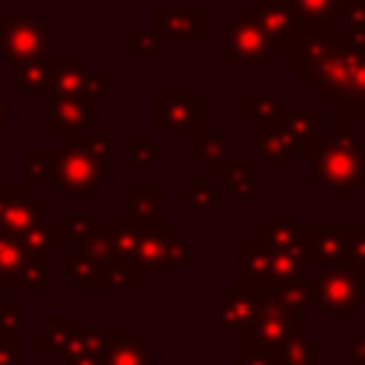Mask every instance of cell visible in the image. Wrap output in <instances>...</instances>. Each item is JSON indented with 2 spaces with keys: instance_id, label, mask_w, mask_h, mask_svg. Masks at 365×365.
Returning <instances> with one entry per match:
<instances>
[{
  "instance_id": "6da1fadb",
  "label": "cell",
  "mask_w": 365,
  "mask_h": 365,
  "mask_svg": "<svg viewBox=\"0 0 365 365\" xmlns=\"http://www.w3.org/2000/svg\"><path fill=\"white\" fill-rule=\"evenodd\" d=\"M274 54L322 106L336 108L339 123L365 120V46L348 31L299 26L274 46Z\"/></svg>"
},
{
  "instance_id": "7a4b0ae2",
  "label": "cell",
  "mask_w": 365,
  "mask_h": 365,
  "mask_svg": "<svg viewBox=\"0 0 365 365\" xmlns=\"http://www.w3.org/2000/svg\"><path fill=\"white\" fill-rule=\"evenodd\" d=\"M311 185H334L336 197H345L348 188L365 185V145L359 143L356 125L339 123L328 137H319L311 145Z\"/></svg>"
},
{
  "instance_id": "3957f363",
  "label": "cell",
  "mask_w": 365,
  "mask_h": 365,
  "mask_svg": "<svg viewBox=\"0 0 365 365\" xmlns=\"http://www.w3.org/2000/svg\"><path fill=\"white\" fill-rule=\"evenodd\" d=\"M100 174L103 168L86 151L80 134H66L63 145L54 151V180L51 185L66 197H100Z\"/></svg>"
},
{
  "instance_id": "277c9868",
  "label": "cell",
  "mask_w": 365,
  "mask_h": 365,
  "mask_svg": "<svg viewBox=\"0 0 365 365\" xmlns=\"http://www.w3.org/2000/svg\"><path fill=\"white\" fill-rule=\"evenodd\" d=\"M314 302L336 317H356L365 305V265H331L314 277Z\"/></svg>"
},
{
  "instance_id": "5b68a950",
  "label": "cell",
  "mask_w": 365,
  "mask_h": 365,
  "mask_svg": "<svg viewBox=\"0 0 365 365\" xmlns=\"http://www.w3.org/2000/svg\"><path fill=\"white\" fill-rule=\"evenodd\" d=\"M188 262V245L180 240V231L160 222H143L140 228V242H137V257L134 265L140 274L151 277H174L180 265Z\"/></svg>"
},
{
  "instance_id": "8992f818",
  "label": "cell",
  "mask_w": 365,
  "mask_h": 365,
  "mask_svg": "<svg viewBox=\"0 0 365 365\" xmlns=\"http://www.w3.org/2000/svg\"><path fill=\"white\" fill-rule=\"evenodd\" d=\"M268 291L271 288L257 285V282H251L245 277L234 279L231 288L220 291V322H222V328L228 331V336L234 342L245 345L251 339Z\"/></svg>"
},
{
  "instance_id": "52a82bcc",
  "label": "cell",
  "mask_w": 365,
  "mask_h": 365,
  "mask_svg": "<svg viewBox=\"0 0 365 365\" xmlns=\"http://www.w3.org/2000/svg\"><path fill=\"white\" fill-rule=\"evenodd\" d=\"M305 328H308V314L291 311L274 291H268L262 311H259V319L254 325V334L242 348L245 351H262V354H279L288 345V339Z\"/></svg>"
},
{
  "instance_id": "ba28073f",
  "label": "cell",
  "mask_w": 365,
  "mask_h": 365,
  "mask_svg": "<svg viewBox=\"0 0 365 365\" xmlns=\"http://www.w3.org/2000/svg\"><path fill=\"white\" fill-rule=\"evenodd\" d=\"M0 288H46V251L0 231Z\"/></svg>"
},
{
  "instance_id": "9c48e42d",
  "label": "cell",
  "mask_w": 365,
  "mask_h": 365,
  "mask_svg": "<svg viewBox=\"0 0 365 365\" xmlns=\"http://www.w3.org/2000/svg\"><path fill=\"white\" fill-rule=\"evenodd\" d=\"M168 128L191 137L202 134V97L188 86H165V91L154 97V131Z\"/></svg>"
},
{
  "instance_id": "30bf717a",
  "label": "cell",
  "mask_w": 365,
  "mask_h": 365,
  "mask_svg": "<svg viewBox=\"0 0 365 365\" xmlns=\"http://www.w3.org/2000/svg\"><path fill=\"white\" fill-rule=\"evenodd\" d=\"M220 51L222 57H228L234 68H245V66L265 68L268 57L274 54V43L262 29H257L245 17H234L231 26L220 34Z\"/></svg>"
},
{
  "instance_id": "8fae6325",
  "label": "cell",
  "mask_w": 365,
  "mask_h": 365,
  "mask_svg": "<svg viewBox=\"0 0 365 365\" xmlns=\"http://www.w3.org/2000/svg\"><path fill=\"white\" fill-rule=\"evenodd\" d=\"M48 29L43 20L31 17H0V51L14 66L23 60L46 57Z\"/></svg>"
},
{
  "instance_id": "7c38bea8",
  "label": "cell",
  "mask_w": 365,
  "mask_h": 365,
  "mask_svg": "<svg viewBox=\"0 0 365 365\" xmlns=\"http://www.w3.org/2000/svg\"><path fill=\"white\" fill-rule=\"evenodd\" d=\"M48 117L54 134H80L86 125L100 120V100L91 94H51Z\"/></svg>"
},
{
  "instance_id": "4fadbf2b",
  "label": "cell",
  "mask_w": 365,
  "mask_h": 365,
  "mask_svg": "<svg viewBox=\"0 0 365 365\" xmlns=\"http://www.w3.org/2000/svg\"><path fill=\"white\" fill-rule=\"evenodd\" d=\"M202 6L194 9H165V6H154V29L163 34L165 43H202Z\"/></svg>"
},
{
  "instance_id": "5bb4252c",
  "label": "cell",
  "mask_w": 365,
  "mask_h": 365,
  "mask_svg": "<svg viewBox=\"0 0 365 365\" xmlns=\"http://www.w3.org/2000/svg\"><path fill=\"white\" fill-rule=\"evenodd\" d=\"M242 17H245L248 23H254L257 29H262V31L271 37L274 46H277L279 40H285L294 29L302 26V23L294 17V11L288 9L285 0H254V3L245 6Z\"/></svg>"
},
{
  "instance_id": "9a60e30c",
  "label": "cell",
  "mask_w": 365,
  "mask_h": 365,
  "mask_svg": "<svg viewBox=\"0 0 365 365\" xmlns=\"http://www.w3.org/2000/svg\"><path fill=\"white\" fill-rule=\"evenodd\" d=\"M308 237V259L331 268L348 265V228H305Z\"/></svg>"
},
{
  "instance_id": "2e32d148",
  "label": "cell",
  "mask_w": 365,
  "mask_h": 365,
  "mask_svg": "<svg viewBox=\"0 0 365 365\" xmlns=\"http://www.w3.org/2000/svg\"><path fill=\"white\" fill-rule=\"evenodd\" d=\"M88 77L91 74L86 68V57H57L51 60L48 91L51 94H86Z\"/></svg>"
},
{
  "instance_id": "e0dca14e",
  "label": "cell",
  "mask_w": 365,
  "mask_h": 365,
  "mask_svg": "<svg viewBox=\"0 0 365 365\" xmlns=\"http://www.w3.org/2000/svg\"><path fill=\"white\" fill-rule=\"evenodd\" d=\"M48 74H51V60L48 57H34L14 63L9 71V86L11 94H48Z\"/></svg>"
},
{
  "instance_id": "ac0fdd59",
  "label": "cell",
  "mask_w": 365,
  "mask_h": 365,
  "mask_svg": "<svg viewBox=\"0 0 365 365\" xmlns=\"http://www.w3.org/2000/svg\"><path fill=\"white\" fill-rule=\"evenodd\" d=\"M294 17L311 29H331L345 17V0H285Z\"/></svg>"
},
{
  "instance_id": "d6986e66",
  "label": "cell",
  "mask_w": 365,
  "mask_h": 365,
  "mask_svg": "<svg viewBox=\"0 0 365 365\" xmlns=\"http://www.w3.org/2000/svg\"><path fill=\"white\" fill-rule=\"evenodd\" d=\"M259 154L265 157V163L271 165V171H279L285 160H294L297 154V143L291 140V134L282 128V123L265 125L259 128V143H257Z\"/></svg>"
},
{
  "instance_id": "ffe728a7",
  "label": "cell",
  "mask_w": 365,
  "mask_h": 365,
  "mask_svg": "<svg viewBox=\"0 0 365 365\" xmlns=\"http://www.w3.org/2000/svg\"><path fill=\"white\" fill-rule=\"evenodd\" d=\"M106 365H151V351L137 331H114Z\"/></svg>"
},
{
  "instance_id": "44dd1931",
  "label": "cell",
  "mask_w": 365,
  "mask_h": 365,
  "mask_svg": "<svg viewBox=\"0 0 365 365\" xmlns=\"http://www.w3.org/2000/svg\"><path fill=\"white\" fill-rule=\"evenodd\" d=\"M271 268H274V248L265 240L251 237L245 242V271H242V277L257 282V285L271 288Z\"/></svg>"
},
{
  "instance_id": "7402d4cb",
  "label": "cell",
  "mask_w": 365,
  "mask_h": 365,
  "mask_svg": "<svg viewBox=\"0 0 365 365\" xmlns=\"http://www.w3.org/2000/svg\"><path fill=\"white\" fill-rule=\"evenodd\" d=\"M23 168H26V191H37L40 185H51L54 180V151L48 148H26L23 151Z\"/></svg>"
},
{
  "instance_id": "603a6c76",
  "label": "cell",
  "mask_w": 365,
  "mask_h": 365,
  "mask_svg": "<svg viewBox=\"0 0 365 365\" xmlns=\"http://www.w3.org/2000/svg\"><path fill=\"white\" fill-rule=\"evenodd\" d=\"M282 128L291 134V140L299 145L308 143V148L319 140V114L317 111H308V108H291V111H282Z\"/></svg>"
},
{
  "instance_id": "cb8c5ba5",
  "label": "cell",
  "mask_w": 365,
  "mask_h": 365,
  "mask_svg": "<svg viewBox=\"0 0 365 365\" xmlns=\"http://www.w3.org/2000/svg\"><path fill=\"white\" fill-rule=\"evenodd\" d=\"M191 157L197 163H202L205 171L220 174L225 168V160H228V137H202L200 134L197 143H194Z\"/></svg>"
},
{
  "instance_id": "d4e9b609",
  "label": "cell",
  "mask_w": 365,
  "mask_h": 365,
  "mask_svg": "<svg viewBox=\"0 0 365 365\" xmlns=\"http://www.w3.org/2000/svg\"><path fill=\"white\" fill-rule=\"evenodd\" d=\"M160 205L163 188H128V208L140 222H160Z\"/></svg>"
},
{
  "instance_id": "484cf974",
  "label": "cell",
  "mask_w": 365,
  "mask_h": 365,
  "mask_svg": "<svg viewBox=\"0 0 365 365\" xmlns=\"http://www.w3.org/2000/svg\"><path fill=\"white\" fill-rule=\"evenodd\" d=\"M254 163H234V165H225L217 177H220V185H225L234 197H245L251 200L254 197Z\"/></svg>"
},
{
  "instance_id": "4316f807",
  "label": "cell",
  "mask_w": 365,
  "mask_h": 365,
  "mask_svg": "<svg viewBox=\"0 0 365 365\" xmlns=\"http://www.w3.org/2000/svg\"><path fill=\"white\" fill-rule=\"evenodd\" d=\"M245 120L257 123V128L274 125L282 120V106L274 97H245Z\"/></svg>"
},
{
  "instance_id": "83f0119b",
  "label": "cell",
  "mask_w": 365,
  "mask_h": 365,
  "mask_svg": "<svg viewBox=\"0 0 365 365\" xmlns=\"http://www.w3.org/2000/svg\"><path fill=\"white\" fill-rule=\"evenodd\" d=\"M128 145H131V151H128V171H134V174L151 171V165H154L157 160H163V151L154 148L151 140L143 137V134L128 137Z\"/></svg>"
},
{
  "instance_id": "f1b7e54d",
  "label": "cell",
  "mask_w": 365,
  "mask_h": 365,
  "mask_svg": "<svg viewBox=\"0 0 365 365\" xmlns=\"http://www.w3.org/2000/svg\"><path fill=\"white\" fill-rule=\"evenodd\" d=\"M20 237L26 240V245H31V248H37V251H54V248H60L63 231H57V228L48 225V222H37V225H31L29 231H23Z\"/></svg>"
},
{
  "instance_id": "f546056e",
  "label": "cell",
  "mask_w": 365,
  "mask_h": 365,
  "mask_svg": "<svg viewBox=\"0 0 365 365\" xmlns=\"http://www.w3.org/2000/svg\"><path fill=\"white\" fill-rule=\"evenodd\" d=\"M128 51L134 57L140 54H163L165 51V40L163 34L154 29V31H131L128 34Z\"/></svg>"
},
{
  "instance_id": "4dcf8cb0",
  "label": "cell",
  "mask_w": 365,
  "mask_h": 365,
  "mask_svg": "<svg viewBox=\"0 0 365 365\" xmlns=\"http://www.w3.org/2000/svg\"><path fill=\"white\" fill-rule=\"evenodd\" d=\"M100 228V220H97V214H66V220H63V237H71V240H86L91 231H97Z\"/></svg>"
},
{
  "instance_id": "1f68e13d",
  "label": "cell",
  "mask_w": 365,
  "mask_h": 365,
  "mask_svg": "<svg viewBox=\"0 0 365 365\" xmlns=\"http://www.w3.org/2000/svg\"><path fill=\"white\" fill-rule=\"evenodd\" d=\"M80 140H83L86 151L97 160V165L103 168V174H106V171H111V140H108V137H100V134H94V137L80 134Z\"/></svg>"
},
{
  "instance_id": "d6a6232c",
  "label": "cell",
  "mask_w": 365,
  "mask_h": 365,
  "mask_svg": "<svg viewBox=\"0 0 365 365\" xmlns=\"http://www.w3.org/2000/svg\"><path fill=\"white\" fill-rule=\"evenodd\" d=\"M0 365H23L17 331H0Z\"/></svg>"
},
{
  "instance_id": "836d02e7",
  "label": "cell",
  "mask_w": 365,
  "mask_h": 365,
  "mask_svg": "<svg viewBox=\"0 0 365 365\" xmlns=\"http://www.w3.org/2000/svg\"><path fill=\"white\" fill-rule=\"evenodd\" d=\"M348 265H365V225L348 228Z\"/></svg>"
},
{
  "instance_id": "e575fe53",
  "label": "cell",
  "mask_w": 365,
  "mask_h": 365,
  "mask_svg": "<svg viewBox=\"0 0 365 365\" xmlns=\"http://www.w3.org/2000/svg\"><path fill=\"white\" fill-rule=\"evenodd\" d=\"M231 365H282L279 354H262V351H245L231 359Z\"/></svg>"
},
{
  "instance_id": "d590c367",
  "label": "cell",
  "mask_w": 365,
  "mask_h": 365,
  "mask_svg": "<svg viewBox=\"0 0 365 365\" xmlns=\"http://www.w3.org/2000/svg\"><path fill=\"white\" fill-rule=\"evenodd\" d=\"M348 365H365V331H348Z\"/></svg>"
},
{
  "instance_id": "8d00e7d4",
  "label": "cell",
  "mask_w": 365,
  "mask_h": 365,
  "mask_svg": "<svg viewBox=\"0 0 365 365\" xmlns=\"http://www.w3.org/2000/svg\"><path fill=\"white\" fill-rule=\"evenodd\" d=\"M86 94L91 97H103V94H111V71H100V74H91L88 77V86H86Z\"/></svg>"
},
{
  "instance_id": "74e56055",
  "label": "cell",
  "mask_w": 365,
  "mask_h": 365,
  "mask_svg": "<svg viewBox=\"0 0 365 365\" xmlns=\"http://www.w3.org/2000/svg\"><path fill=\"white\" fill-rule=\"evenodd\" d=\"M0 331H20V305H0Z\"/></svg>"
},
{
  "instance_id": "f35d334b",
  "label": "cell",
  "mask_w": 365,
  "mask_h": 365,
  "mask_svg": "<svg viewBox=\"0 0 365 365\" xmlns=\"http://www.w3.org/2000/svg\"><path fill=\"white\" fill-rule=\"evenodd\" d=\"M6 128H9V100L0 97V134H6Z\"/></svg>"
},
{
  "instance_id": "ab89813d",
  "label": "cell",
  "mask_w": 365,
  "mask_h": 365,
  "mask_svg": "<svg viewBox=\"0 0 365 365\" xmlns=\"http://www.w3.org/2000/svg\"><path fill=\"white\" fill-rule=\"evenodd\" d=\"M40 3H83V0H40Z\"/></svg>"
},
{
  "instance_id": "60d3db41",
  "label": "cell",
  "mask_w": 365,
  "mask_h": 365,
  "mask_svg": "<svg viewBox=\"0 0 365 365\" xmlns=\"http://www.w3.org/2000/svg\"><path fill=\"white\" fill-rule=\"evenodd\" d=\"M0 3H20V0H0Z\"/></svg>"
}]
</instances>
